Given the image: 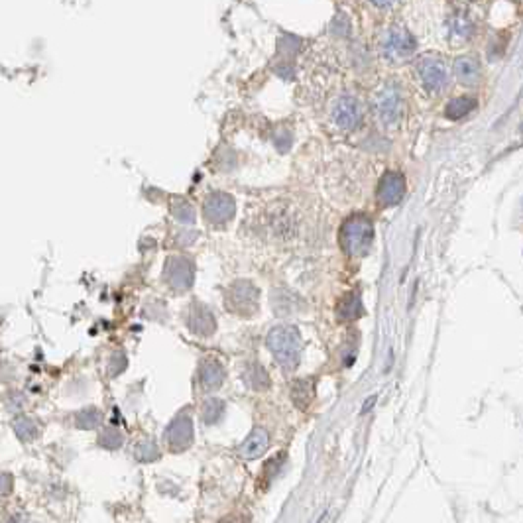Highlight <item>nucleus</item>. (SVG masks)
<instances>
[{"label": "nucleus", "mask_w": 523, "mask_h": 523, "mask_svg": "<svg viewBox=\"0 0 523 523\" xmlns=\"http://www.w3.org/2000/svg\"><path fill=\"white\" fill-rule=\"evenodd\" d=\"M199 382L205 390H217L220 384L225 382V368L220 366V362L208 358L201 364V372H199Z\"/></svg>", "instance_id": "4468645a"}, {"label": "nucleus", "mask_w": 523, "mask_h": 523, "mask_svg": "<svg viewBox=\"0 0 523 523\" xmlns=\"http://www.w3.org/2000/svg\"><path fill=\"white\" fill-rule=\"evenodd\" d=\"M171 215L178 218L179 223L183 225H191L195 220V208L189 205L187 201H181V199H176L171 203Z\"/></svg>", "instance_id": "4be33fe9"}, {"label": "nucleus", "mask_w": 523, "mask_h": 523, "mask_svg": "<svg viewBox=\"0 0 523 523\" xmlns=\"http://www.w3.org/2000/svg\"><path fill=\"white\" fill-rule=\"evenodd\" d=\"M272 303H274L277 315H291V311H293L291 303H296V297L289 296L287 291H276L272 297Z\"/></svg>", "instance_id": "393cba45"}, {"label": "nucleus", "mask_w": 523, "mask_h": 523, "mask_svg": "<svg viewBox=\"0 0 523 523\" xmlns=\"http://www.w3.org/2000/svg\"><path fill=\"white\" fill-rule=\"evenodd\" d=\"M258 289L254 284L240 279L232 284L227 293V305L238 315H254L258 311Z\"/></svg>", "instance_id": "7ed1b4c3"}, {"label": "nucleus", "mask_w": 523, "mask_h": 523, "mask_svg": "<svg viewBox=\"0 0 523 523\" xmlns=\"http://www.w3.org/2000/svg\"><path fill=\"white\" fill-rule=\"evenodd\" d=\"M315 397V380L307 378V380H297L291 385V399L299 409H307V405L313 402Z\"/></svg>", "instance_id": "2eb2a0df"}, {"label": "nucleus", "mask_w": 523, "mask_h": 523, "mask_svg": "<svg viewBox=\"0 0 523 523\" xmlns=\"http://www.w3.org/2000/svg\"><path fill=\"white\" fill-rule=\"evenodd\" d=\"M218 523H246L240 515H228V517H225L223 522H218Z\"/></svg>", "instance_id": "2f4dec72"}, {"label": "nucleus", "mask_w": 523, "mask_h": 523, "mask_svg": "<svg viewBox=\"0 0 523 523\" xmlns=\"http://www.w3.org/2000/svg\"><path fill=\"white\" fill-rule=\"evenodd\" d=\"M376 109L385 124H395L399 120L402 99H399V91L395 89V85H385L380 89V93L376 95Z\"/></svg>", "instance_id": "1a4fd4ad"}, {"label": "nucleus", "mask_w": 523, "mask_h": 523, "mask_svg": "<svg viewBox=\"0 0 523 523\" xmlns=\"http://www.w3.org/2000/svg\"><path fill=\"white\" fill-rule=\"evenodd\" d=\"M244 378H246V384L250 385V388L258 390V392H262V390H267V388H270V378H267V372L260 364L248 366Z\"/></svg>", "instance_id": "6ab92c4d"}, {"label": "nucleus", "mask_w": 523, "mask_h": 523, "mask_svg": "<svg viewBox=\"0 0 523 523\" xmlns=\"http://www.w3.org/2000/svg\"><path fill=\"white\" fill-rule=\"evenodd\" d=\"M75 421H77V427H81V429H93V427H99L100 421H102V415H100L99 409L89 407V409L79 411Z\"/></svg>", "instance_id": "5701e85b"}, {"label": "nucleus", "mask_w": 523, "mask_h": 523, "mask_svg": "<svg viewBox=\"0 0 523 523\" xmlns=\"http://www.w3.org/2000/svg\"><path fill=\"white\" fill-rule=\"evenodd\" d=\"M225 413V404L220 402V399H207L205 404H203V411H201V417H203V421L207 425H215L223 417Z\"/></svg>", "instance_id": "412c9836"}, {"label": "nucleus", "mask_w": 523, "mask_h": 523, "mask_svg": "<svg viewBox=\"0 0 523 523\" xmlns=\"http://www.w3.org/2000/svg\"><path fill=\"white\" fill-rule=\"evenodd\" d=\"M301 335L296 326L282 325L270 331L267 335V348L272 350V355L276 356L277 364L284 370L291 372L296 370L301 358Z\"/></svg>", "instance_id": "f257e3e1"}, {"label": "nucleus", "mask_w": 523, "mask_h": 523, "mask_svg": "<svg viewBox=\"0 0 523 523\" xmlns=\"http://www.w3.org/2000/svg\"><path fill=\"white\" fill-rule=\"evenodd\" d=\"M405 195V179L399 171H385L378 185V201L385 207L397 205Z\"/></svg>", "instance_id": "0eeeda50"}, {"label": "nucleus", "mask_w": 523, "mask_h": 523, "mask_svg": "<svg viewBox=\"0 0 523 523\" xmlns=\"http://www.w3.org/2000/svg\"><path fill=\"white\" fill-rule=\"evenodd\" d=\"M372 240H374V228L370 218L364 215L350 217L340 228V242L350 256H364L372 246Z\"/></svg>", "instance_id": "f03ea898"}, {"label": "nucleus", "mask_w": 523, "mask_h": 523, "mask_svg": "<svg viewBox=\"0 0 523 523\" xmlns=\"http://www.w3.org/2000/svg\"><path fill=\"white\" fill-rule=\"evenodd\" d=\"M267 444H270L267 431L266 429H262V427H256L252 433L248 435L246 441L242 443V446H240V454H242L244 458H248V461L260 458V456L267 451Z\"/></svg>", "instance_id": "ddd939ff"}, {"label": "nucleus", "mask_w": 523, "mask_h": 523, "mask_svg": "<svg viewBox=\"0 0 523 523\" xmlns=\"http://www.w3.org/2000/svg\"><path fill=\"white\" fill-rule=\"evenodd\" d=\"M474 109H476V99H472V97H456L446 105L444 114H446V119L461 120L466 114H470Z\"/></svg>", "instance_id": "f3484780"}, {"label": "nucleus", "mask_w": 523, "mask_h": 523, "mask_svg": "<svg viewBox=\"0 0 523 523\" xmlns=\"http://www.w3.org/2000/svg\"><path fill=\"white\" fill-rule=\"evenodd\" d=\"M187 326L193 335L211 336L217 329V321H215V315L208 311L207 307L201 305V303H193L189 307Z\"/></svg>", "instance_id": "9b49d317"}, {"label": "nucleus", "mask_w": 523, "mask_h": 523, "mask_svg": "<svg viewBox=\"0 0 523 523\" xmlns=\"http://www.w3.org/2000/svg\"><path fill=\"white\" fill-rule=\"evenodd\" d=\"M166 443L173 453H181L193 443V423L187 415L176 417L166 431Z\"/></svg>", "instance_id": "6e6552de"}, {"label": "nucleus", "mask_w": 523, "mask_h": 523, "mask_svg": "<svg viewBox=\"0 0 523 523\" xmlns=\"http://www.w3.org/2000/svg\"><path fill=\"white\" fill-rule=\"evenodd\" d=\"M12 429H14V433L18 435V439L26 441V443L34 441L38 437V427H36V423L32 421L30 417H18V419H14Z\"/></svg>", "instance_id": "aec40b11"}, {"label": "nucleus", "mask_w": 523, "mask_h": 523, "mask_svg": "<svg viewBox=\"0 0 523 523\" xmlns=\"http://www.w3.org/2000/svg\"><path fill=\"white\" fill-rule=\"evenodd\" d=\"M336 315L340 321H352L356 317L362 315V301L356 293L343 297V301L336 307Z\"/></svg>", "instance_id": "a211bd4d"}, {"label": "nucleus", "mask_w": 523, "mask_h": 523, "mask_svg": "<svg viewBox=\"0 0 523 523\" xmlns=\"http://www.w3.org/2000/svg\"><path fill=\"white\" fill-rule=\"evenodd\" d=\"M136 456H138L140 461H154V458L159 456L158 446L152 443V441H144V443H140L136 446Z\"/></svg>", "instance_id": "a878e982"}, {"label": "nucleus", "mask_w": 523, "mask_h": 523, "mask_svg": "<svg viewBox=\"0 0 523 523\" xmlns=\"http://www.w3.org/2000/svg\"><path fill=\"white\" fill-rule=\"evenodd\" d=\"M193 277H195V267H193V262L189 258H169L168 264H166V282L173 289H178V291L189 289L193 286Z\"/></svg>", "instance_id": "423d86ee"}, {"label": "nucleus", "mask_w": 523, "mask_h": 523, "mask_svg": "<svg viewBox=\"0 0 523 523\" xmlns=\"http://www.w3.org/2000/svg\"><path fill=\"white\" fill-rule=\"evenodd\" d=\"M417 71H419V77L423 81L425 89L433 91V93H439L443 89L446 85V79H449L444 65L437 60H423L417 65Z\"/></svg>", "instance_id": "f8f14e48"}, {"label": "nucleus", "mask_w": 523, "mask_h": 523, "mask_svg": "<svg viewBox=\"0 0 523 523\" xmlns=\"http://www.w3.org/2000/svg\"><path fill=\"white\" fill-rule=\"evenodd\" d=\"M100 443L105 444V446H110V449H117L122 443V437H120L119 431L109 429V431H105V433L100 435Z\"/></svg>", "instance_id": "c85d7f7f"}, {"label": "nucleus", "mask_w": 523, "mask_h": 523, "mask_svg": "<svg viewBox=\"0 0 523 523\" xmlns=\"http://www.w3.org/2000/svg\"><path fill=\"white\" fill-rule=\"evenodd\" d=\"M12 492V476L6 472H0V498L8 496Z\"/></svg>", "instance_id": "7c9ffc66"}, {"label": "nucleus", "mask_w": 523, "mask_h": 523, "mask_svg": "<svg viewBox=\"0 0 523 523\" xmlns=\"http://www.w3.org/2000/svg\"><path fill=\"white\" fill-rule=\"evenodd\" d=\"M333 119L338 128L355 130L362 120V107L355 97H340L335 102Z\"/></svg>", "instance_id": "9d476101"}, {"label": "nucleus", "mask_w": 523, "mask_h": 523, "mask_svg": "<svg viewBox=\"0 0 523 523\" xmlns=\"http://www.w3.org/2000/svg\"><path fill=\"white\" fill-rule=\"evenodd\" d=\"M284 458H286V454H277V456H274L270 463L266 464V468H264V474H266L267 478L272 480L274 476L277 474V470L282 468V464H284Z\"/></svg>", "instance_id": "c756f323"}, {"label": "nucleus", "mask_w": 523, "mask_h": 523, "mask_svg": "<svg viewBox=\"0 0 523 523\" xmlns=\"http://www.w3.org/2000/svg\"><path fill=\"white\" fill-rule=\"evenodd\" d=\"M124 368H126V356L122 355V352H114V355L110 356V360H109L110 376H119Z\"/></svg>", "instance_id": "bb28decb"}, {"label": "nucleus", "mask_w": 523, "mask_h": 523, "mask_svg": "<svg viewBox=\"0 0 523 523\" xmlns=\"http://www.w3.org/2000/svg\"><path fill=\"white\" fill-rule=\"evenodd\" d=\"M454 75L463 85H474L480 77V67L472 58H458L454 61Z\"/></svg>", "instance_id": "dca6fc26"}, {"label": "nucleus", "mask_w": 523, "mask_h": 523, "mask_svg": "<svg viewBox=\"0 0 523 523\" xmlns=\"http://www.w3.org/2000/svg\"><path fill=\"white\" fill-rule=\"evenodd\" d=\"M348 30H350V22H348V18H346L343 12H338L336 18L333 20V32H335L336 36H346Z\"/></svg>", "instance_id": "cd10ccee"}, {"label": "nucleus", "mask_w": 523, "mask_h": 523, "mask_svg": "<svg viewBox=\"0 0 523 523\" xmlns=\"http://www.w3.org/2000/svg\"><path fill=\"white\" fill-rule=\"evenodd\" d=\"M415 51L413 36L404 28H392L385 34L384 53L390 61H404Z\"/></svg>", "instance_id": "39448f33"}, {"label": "nucleus", "mask_w": 523, "mask_h": 523, "mask_svg": "<svg viewBox=\"0 0 523 523\" xmlns=\"http://www.w3.org/2000/svg\"><path fill=\"white\" fill-rule=\"evenodd\" d=\"M451 32H453V36L456 38V40H461V41L468 40L474 32L472 22L468 20L466 16H456V18L453 20V24H451Z\"/></svg>", "instance_id": "b1692460"}, {"label": "nucleus", "mask_w": 523, "mask_h": 523, "mask_svg": "<svg viewBox=\"0 0 523 523\" xmlns=\"http://www.w3.org/2000/svg\"><path fill=\"white\" fill-rule=\"evenodd\" d=\"M374 402H376V397H370V402H368V404H364V409H362V411L366 413V411H368V409L372 407V404H374Z\"/></svg>", "instance_id": "473e14b6"}, {"label": "nucleus", "mask_w": 523, "mask_h": 523, "mask_svg": "<svg viewBox=\"0 0 523 523\" xmlns=\"http://www.w3.org/2000/svg\"><path fill=\"white\" fill-rule=\"evenodd\" d=\"M203 213H205V218H207L211 225H225V223H228L230 218L234 217L237 205H234V199L230 197L228 193L215 191V193H211L205 199Z\"/></svg>", "instance_id": "20e7f679"}]
</instances>
